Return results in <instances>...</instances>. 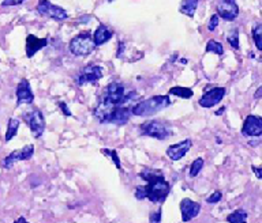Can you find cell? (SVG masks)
I'll list each match as a JSON object with an SVG mask.
<instances>
[{"label":"cell","instance_id":"obj_1","mask_svg":"<svg viewBox=\"0 0 262 223\" xmlns=\"http://www.w3.org/2000/svg\"><path fill=\"white\" fill-rule=\"evenodd\" d=\"M139 177L147 184L143 187H137L135 197L138 200H150L151 203H164L171 192V185L167 183L163 171L157 169H145L139 173Z\"/></svg>","mask_w":262,"mask_h":223},{"label":"cell","instance_id":"obj_2","mask_svg":"<svg viewBox=\"0 0 262 223\" xmlns=\"http://www.w3.org/2000/svg\"><path fill=\"white\" fill-rule=\"evenodd\" d=\"M94 117L102 124H115V126H124L131 117V108L122 105H108L100 101L93 110Z\"/></svg>","mask_w":262,"mask_h":223},{"label":"cell","instance_id":"obj_3","mask_svg":"<svg viewBox=\"0 0 262 223\" xmlns=\"http://www.w3.org/2000/svg\"><path fill=\"white\" fill-rule=\"evenodd\" d=\"M135 98H138L137 91H126L124 85L118 83V82H112L104 90L101 101L108 105H124L126 102L133 101Z\"/></svg>","mask_w":262,"mask_h":223},{"label":"cell","instance_id":"obj_4","mask_svg":"<svg viewBox=\"0 0 262 223\" xmlns=\"http://www.w3.org/2000/svg\"><path fill=\"white\" fill-rule=\"evenodd\" d=\"M169 105H171V100L168 95H155L133 106L131 114L138 116V117H147V116L157 114L160 110L165 109Z\"/></svg>","mask_w":262,"mask_h":223},{"label":"cell","instance_id":"obj_5","mask_svg":"<svg viewBox=\"0 0 262 223\" xmlns=\"http://www.w3.org/2000/svg\"><path fill=\"white\" fill-rule=\"evenodd\" d=\"M139 134L142 136L155 138L157 140H165L171 136L172 131L167 122L160 121V120H149L139 127Z\"/></svg>","mask_w":262,"mask_h":223},{"label":"cell","instance_id":"obj_6","mask_svg":"<svg viewBox=\"0 0 262 223\" xmlns=\"http://www.w3.org/2000/svg\"><path fill=\"white\" fill-rule=\"evenodd\" d=\"M96 48L93 37L89 33H82L70 41V52L74 56H88Z\"/></svg>","mask_w":262,"mask_h":223},{"label":"cell","instance_id":"obj_7","mask_svg":"<svg viewBox=\"0 0 262 223\" xmlns=\"http://www.w3.org/2000/svg\"><path fill=\"white\" fill-rule=\"evenodd\" d=\"M25 120L29 124L30 132L36 139L41 138L45 131V118L40 109H34L25 114Z\"/></svg>","mask_w":262,"mask_h":223},{"label":"cell","instance_id":"obj_8","mask_svg":"<svg viewBox=\"0 0 262 223\" xmlns=\"http://www.w3.org/2000/svg\"><path fill=\"white\" fill-rule=\"evenodd\" d=\"M37 11L42 16H48L55 20H64L69 18V14L59 6H55L48 0H40L37 4Z\"/></svg>","mask_w":262,"mask_h":223},{"label":"cell","instance_id":"obj_9","mask_svg":"<svg viewBox=\"0 0 262 223\" xmlns=\"http://www.w3.org/2000/svg\"><path fill=\"white\" fill-rule=\"evenodd\" d=\"M102 68L100 65L96 64H89L83 67V68L79 71L77 78L78 86L88 85V83H94V82L100 81L102 78Z\"/></svg>","mask_w":262,"mask_h":223},{"label":"cell","instance_id":"obj_10","mask_svg":"<svg viewBox=\"0 0 262 223\" xmlns=\"http://www.w3.org/2000/svg\"><path fill=\"white\" fill-rule=\"evenodd\" d=\"M33 154H34V146L33 144H28L24 148L12 151L11 154L7 155L3 161V166L6 169H11L14 166V163L19 162V161H28V159L32 158Z\"/></svg>","mask_w":262,"mask_h":223},{"label":"cell","instance_id":"obj_11","mask_svg":"<svg viewBox=\"0 0 262 223\" xmlns=\"http://www.w3.org/2000/svg\"><path fill=\"white\" fill-rule=\"evenodd\" d=\"M217 15L225 20H235L239 15L236 0H220L217 3Z\"/></svg>","mask_w":262,"mask_h":223},{"label":"cell","instance_id":"obj_12","mask_svg":"<svg viewBox=\"0 0 262 223\" xmlns=\"http://www.w3.org/2000/svg\"><path fill=\"white\" fill-rule=\"evenodd\" d=\"M242 134L247 138H259L262 135V118L254 114L247 116L242 127Z\"/></svg>","mask_w":262,"mask_h":223},{"label":"cell","instance_id":"obj_13","mask_svg":"<svg viewBox=\"0 0 262 223\" xmlns=\"http://www.w3.org/2000/svg\"><path fill=\"white\" fill-rule=\"evenodd\" d=\"M225 93H227L225 87H213V89L206 91V93L201 97L198 104H200V106H202V108H213V106L217 105V104H220V102L223 101Z\"/></svg>","mask_w":262,"mask_h":223},{"label":"cell","instance_id":"obj_14","mask_svg":"<svg viewBox=\"0 0 262 223\" xmlns=\"http://www.w3.org/2000/svg\"><path fill=\"white\" fill-rule=\"evenodd\" d=\"M192 146L191 139H184L182 142L176 143V144H172L167 148V157L172 161H179L187 154L190 148Z\"/></svg>","mask_w":262,"mask_h":223},{"label":"cell","instance_id":"obj_15","mask_svg":"<svg viewBox=\"0 0 262 223\" xmlns=\"http://www.w3.org/2000/svg\"><path fill=\"white\" fill-rule=\"evenodd\" d=\"M180 212H182V220L183 222H190L195 216L200 215L201 204L186 197V199L180 202Z\"/></svg>","mask_w":262,"mask_h":223},{"label":"cell","instance_id":"obj_16","mask_svg":"<svg viewBox=\"0 0 262 223\" xmlns=\"http://www.w3.org/2000/svg\"><path fill=\"white\" fill-rule=\"evenodd\" d=\"M34 100L33 95L32 87L29 85V82L26 79H22L19 82V85L16 87V104L22 105V104H32Z\"/></svg>","mask_w":262,"mask_h":223},{"label":"cell","instance_id":"obj_17","mask_svg":"<svg viewBox=\"0 0 262 223\" xmlns=\"http://www.w3.org/2000/svg\"><path fill=\"white\" fill-rule=\"evenodd\" d=\"M47 44H48L47 38H38L33 34H29L26 38V56L33 57L40 49L47 46Z\"/></svg>","mask_w":262,"mask_h":223},{"label":"cell","instance_id":"obj_18","mask_svg":"<svg viewBox=\"0 0 262 223\" xmlns=\"http://www.w3.org/2000/svg\"><path fill=\"white\" fill-rule=\"evenodd\" d=\"M114 36V32L111 30L108 26L105 24H98L97 30L94 32V36H93V41L96 46H100V45L105 44L106 41H110Z\"/></svg>","mask_w":262,"mask_h":223},{"label":"cell","instance_id":"obj_19","mask_svg":"<svg viewBox=\"0 0 262 223\" xmlns=\"http://www.w3.org/2000/svg\"><path fill=\"white\" fill-rule=\"evenodd\" d=\"M196 7H198V0H182L180 12L184 14V15L192 18L196 11Z\"/></svg>","mask_w":262,"mask_h":223},{"label":"cell","instance_id":"obj_20","mask_svg":"<svg viewBox=\"0 0 262 223\" xmlns=\"http://www.w3.org/2000/svg\"><path fill=\"white\" fill-rule=\"evenodd\" d=\"M169 94L182 98V100H190V98H192V95H194V91H192L190 87H182V86H175V87L169 89Z\"/></svg>","mask_w":262,"mask_h":223},{"label":"cell","instance_id":"obj_21","mask_svg":"<svg viewBox=\"0 0 262 223\" xmlns=\"http://www.w3.org/2000/svg\"><path fill=\"white\" fill-rule=\"evenodd\" d=\"M227 220H228L229 223H247L246 222V220H247V212H246L245 210L239 208L236 211H233L232 214H229V215L227 216Z\"/></svg>","mask_w":262,"mask_h":223},{"label":"cell","instance_id":"obj_22","mask_svg":"<svg viewBox=\"0 0 262 223\" xmlns=\"http://www.w3.org/2000/svg\"><path fill=\"white\" fill-rule=\"evenodd\" d=\"M18 128H19V120L16 118H10L8 120V126H7V132H6V142H10L14 136L18 132Z\"/></svg>","mask_w":262,"mask_h":223},{"label":"cell","instance_id":"obj_23","mask_svg":"<svg viewBox=\"0 0 262 223\" xmlns=\"http://www.w3.org/2000/svg\"><path fill=\"white\" fill-rule=\"evenodd\" d=\"M206 52L216 53V55L221 56L224 53V48H223V45L220 42H217L214 40H209L208 44H206Z\"/></svg>","mask_w":262,"mask_h":223},{"label":"cell","instance_id":"obj_24","mask_svg":"<svg viewBox=\"0 0 262 223\" xmlns=\"http://www.w3.org/2000/svg\"><path fill=\"white\" fill-rule=\"evenodd\" d=\"M253 38L258 51H262V24L258 23L257 26L253 29Z\"/></svg>","mask_w":262,"mask_h":223},{"label":"cell","instance_id":"obj_25","mask_svg":"<svg viewBox=\"0 0 262 223\" xmlns=\"http://www.w3.org/2000/svg\"><path fill=\"white\" fill-rule=\"evenodd\" d=\"M204 159L196 158L195 161L191 163V166H190V177H196V176L200 175V171L202 170V167H204Z\"/></svg>","mask_w":262,"mask_h":223},{"label":"cell","instance_id":"obj_26","mask_svg":"<svg viewBox=\"0 0 262 223\" xmlns=\"http://www.w3.org/2000/svg\"><path fill=\"white\" fill-rule=\"evenodd\" d=\"M102 153L106 155V157H111L112 158V161H114L115 166H116V169H119V170H122V165H120V161H119V157H118V153L115 150H108V148H102Z\"/></svg>","mask_w":262,"mask_h":223},{"label":"cell","instance_id":"obj_27","mask_svg":"<svg viewBox=\"0 0 262 223\" xmlns=\"http://www.w3.org/2000/svg\"><path fill=\"white\" fill-rule=\"evenodd\" d=\"M227 40H228L229 45H231L233 49H239V33H237V30H233V32L227 37Z\"/></svg>","mask_w":262,"mask_h":223},{"label":"cell","instance_id":"obj_28","mask_svg":"<svg viewBox=\"0 0 262 223\" xmlns=\"http://www.w3.org/2000/svg\"><path fill=\"white\" fill-rule=\"evenodd\" d=\"M221 197H223V193H221L220 191H216V192H213L212 195L209 196V197H206V202H208L209 204H216L220 202Z\"/></svg>","mask_w":262,"mask_h":223},{"label":"cell","instance_id":"obj_29","mask_svg":"<svg viewBox=\"0 0 262 223\" xmlns=\"http://www.w3.org/2000/svg\"><path fill=\"white\" fill-rule=\"evenodd\" d=\"M161 208H159L157 211L150 212V216H149V223H161Z\"/></svg>","mask_w":262,"mask_h":223},{"label":"cell","instance_id":"obj_30","mask_svg":"<svg viewBox=\"0 0 262 223\" xmlns=\"http://www.w3.org/2000/svg\"><path fill=\"white\" fill-rule=\"evenodd\" d=\"M219 20H220V18H219V15H217V14L212 15V18H210V20H209V24H208L209 32H214V30H216V28L219 26Z\"/></svg>","mask_w":262,"mask_h":223},{"label":"cell","instance_id":"obj_31","mask_svg":"<svg viewBox=\"0 0 262 223\" xmlns=\"http://www.w3.org/2000/svg\"><path fill=\"white\" fill-rule=\"evenodd\" d=\"M24 2H26V0H4L2 6H4V7H7V6H18V4L24 3Z\"/></svg>","mask_w":262,"mask_h":223},{"label":"cell","instance_id":"obj_32","mask_svg":"<svg viewBox=\"0 0 262 223\" xmlns=\"http://www.w3.org/2000/svg\"><path fill=\"white\" fill-rule=\"evenodd\" d=\"M59 106H60V109L63 110V113H64L66 116H71V112H70L69 106L66 105L64 102H60V104H59Z\"/></svg>","mask_w":262,"mask_h":223},{"label":"cell","instance_id":"obj_33","mask_svg":"<svg viewBox=\"0 0 262 223\" xmlns=\"http://www.w3.org/2000/svg\"><path fill=\"white\" fill-rule=\"evenodd\" d=\"M251 170H253L254 173H255V176H257V179H261L262 173H261V169H259V167L251 166Z\"/></svg>","mask_w":262,"mask_h":223},{"label":"cell","instance_id":"obj_34","mask_svg":"<svg viewBox=\"0 0 262 223\" xmlns=\"http://www.w3.org/2000/svg\"><path fill=\"white\" fill-rule=\"evenodd\" d=\"M261 91H262V87H258L257 93H255V95H254V98H255V100H258V98L261 97Z\"/></svg>","mask_w":262,"mask_h":223},{"label":"cell","instance_id":"obj_35","mask_svg":"<svg viewBox=\"0 0 262 223\" xmlns=\"http://www.w3.org/2000/svg\"><path fill=\"white\" fill-rule=\"evenodd\" d=\"M14 223H29V222L26 219H25L24 216H20V218H18V219H16Z\"/></svg>","mask_w":262,"mask_h":223},{"label":"cell","instance_id":"obj_36","mask_svg":"<svg viewBox=\"0 0 262 223\" xmlns=\"http://www.w3.org/2000/svg\"><path fill=\"white\" fill-rule=\"evenodd\" d=\"M223 113H224V108H221L220 110H217L216 116H220V114H223Z\"/></svg>","mask_w":262,"mask_h":223},{"label":"cell","instance_id":"obj_37","mask_svg":"<svg viewBox=\"0 0 262 223\" xmlns=\"http://www.w3.org/2000/svg\"><path fill=\"white\" fill-rule=\"evenodd\" d=\"M108 2H114V0H108Z\"/></svg>","mask_w":262,"mask_h":223}]
</instances>
